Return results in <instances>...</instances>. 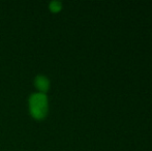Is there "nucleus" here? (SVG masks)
<instances>
[{
  "label": "nucleus",
  "instance_id": "obj_1",
  "mask_svg": "<svg viewBox=\"0 0 152 151\" xmlns=\"http://www.w3.org/2000/svg\"><path fill=\"white\" fill-rule=\"evenodd\" d=\"M27 108L28 113L33 120L44 121L50 113L49 95L33 91L27 98Z\"/></svg>",
  "mask_w": 152,
  "mask_h": 151
},
{
  "label": "nucleus",
  "instance_id": "obj_2",
  "mask_svg": "<svg viewBox=\"0 0 152 151\" xmlns=\"http://www.w3.org/2000/svg\"><path fill=\"white\" fill-rule=\"evenodd\" d=\"M33 87L35 88L36 92L48 94V92L51 89V80L48 76L44 74H38L33 79Z\"/></svg>",
  "mask_w": 152,
  "mask_h": 151
},
{
  "label": "nucleus",
  "instance_id": "obj_3",
  "mask_svg": "<svg viewBox=\"0 0 152 151\" xmlns=\"http://www.w3.org/2000/svg\"><path fill=\"white\" fill-rule=\"evenodd\" d=\"M48 9L52 14H59L63 9V3L60 0H52L48 3Z\"/></svg>",
  "mask_w": 152,
  "mask_h": 151
}]
</instances>
